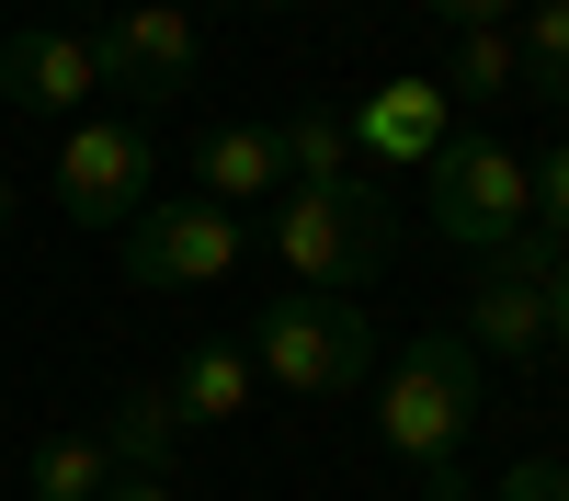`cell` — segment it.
Returning <instances> with one entry per match:
<instances>
[{"instance_id":"5","label":"cell","mask_w":569,"mask_h":501,"mask_svg":"<svg viewBox=\"0 0 569 501\" xmlns=\"http://www.w3.org/2000/svg\"><path fill=\"white\" fill-rule=\"evenodd\" d=\"M114 240H126V285L206 297V285H228V273L251 262V217L217 206V194H160V206H137Z\"/></svg>"},{"instance_id":"9","label":"cell","mask_w":569,"mask_h":501,"mask_svg":"<svg viewBox=\"0 0 569 501\" xmlns=\"http://www.w3.org/2000/svg\"><path fill=\"white\" fill-rule=\"evenodd\" d=\"M91 91H103V69H91V34L69 23H23V34H0V103H23V114H91Z\"/></svg>"},{"instance_id":"19","label":"cell","mask_w":569,"mask_h":501,"mask_svg":"<svg viewBox=\"0 0 569 501\" xmlns=\"http://www.w3.org/2000/svg\"><path fill=\"white\" fill-rule=\"evenodd\" d=\"M490 501H569V468H558V455H525V468H512Z\"/></svg>"},{"instance_id":"23","label":"cell","mask_w":569,"mask_h":501,"mask_svg":"<svg viewBox=\"0 0 569 501\" xmlns=\"http://www.w3.org/2000/svg\"><path fill=\"white\" fill-rule=\"evenodd\" d=\"M251 12H308V0H251Z\"/></svg>"},{"instance_id":"3","label":"cell","mask_w":569,"mask_h":501,"mask_svg":"<svg viewBox=\"0 0 569 501\" xmlns=\"http://www.w3.org/2000/svg\"><path fill=\"white\" fill-rule=\"evenodd\" d=\"M467 422H479V342L467 331H421L388 377H376V433H388V455L421 479V468H456Z\"/></svg>"},{"instance_id":"18","label":"cell","mask_w":569,"mask_h":501,"mask_svg":"<svg viewBox=\"0 0 569 501\" xmlns=\"http://www.w3.org/2000/svg\"><path fill=\"white\" fill-rule=\"evenodd\" d=\"M421 12H433L445 34H501L512 12H525V0H421Z\"/></svg>"},{"instance_id":"7","label":"cell","mask_w":569,"mask_h":501,"mask_svg":"<svg viewBox=\"0 0 569 501\" xmlns=\"http://www.w3.org/2000/svg\"><path fill=\"white\" fill-rule=\"evenodd\" d=\"M91 69H103L114 114H160V103H182V91H194V69H206L194 12H182V0H137V12L91 23Z\"/></svg>"},{"instance_id":"17","label":"cell","mask_w":569,"mask_h":501,"mask_svg":"<svg viewBox=\"0 0 569 501\" xmlns=\"http://www.w3.org/2000/svg\"><path fill=\"white\" fill-rule=\"evenodd\" d=\"M536 228H547V240H569V137L536 160Z\"/></svg>"},{"instance_id":"16","label":"cell","mask_w":569,"mask_h":501,"mask_svg":"<svg viewBox=\"0 0 569 501\" xmlns=\"http://www.w3.org/2000/svg\"><path fill=\"white\" fill-rule=\"evenodd\" d=\"M512 91H525V46H512V34H456L445 103H512Z\"/></svg>"},{"instance_id":"4","label":"cell","mask_w":569,"mask_h":501,"mask_svg":"<svg viewBox=\"0 0 569 501\" xmlns=\"http://www.w3.org/2000/svg\"><path fill=\"white\" fill-rule=\"evenodd\" d=\"M421 194H433V228H445L456 251L490 262V251H512V240L536 228V160L501 149L490 126H456L445 149L421 160Z\"/></svg>"},{"instance_id":"10","label":"cell","mask_w":569,"mask_h":501,"mask_svg":"<svg viewBox=\"0 0 569 501\" xmlns=\"http://www.w3.org/2000/svg\"><path fill=\"white\" fill-rule=\"evenodd\" d=\"M342 126H353V160H433L456 137V103H445V80L399 69V80H376L365 114H342Z\"/></svg>"},{"instance_id":"11","label":"cell","mask_w":569,"mask_h":501,"mask_svg":"<svg viewBox=\"0 0 569 501\" xmlns=\"http://www.w3.org/2000/svg\"><path fill=\"white\" fill-rule=\"evenodd\" d=\"M182 410H171V388H126L103 422H91V444L114 455V479H171V455H182Z\"/></svg>"},{"instance_id":"22","label":"cell","mask_w":569,"mask_h":501,"mask_svg":"<svg viewBox=\"0 0 569 501\" xmlns=\"http://www.w3.org/2000/svg\"><path fill=\"white\" fill-rule=\"evenodd\" d=\"M103 501H182V490H171V479H114Z\"/></svg>"},{"instance_id":"2","label":"cell","mask_w":569,"mask_h":501,"mask_svg":"<svg viewBox=\"0 0 569 501\" xmlns=\"http://www.w3.org/2000/svg\"><path fill=\"white\" fill-rule=\"evenodd\" d=\"M251 364H262V388H284V399H353L376 377V319L353 297L284 285V297L251 308Z\"/></svg>"},{"instance_id":"6","label":"cell","mask_w":569,"mask_h":501,"mask_svg":"<svg viewBox=\"0 0 569 501\" xmlns=\"http://www.w3.org/2000/svg\"><path fill=\"white\" fill-rule=\"evenodd\" d=\"M58 206H69V228H126L137 206H160L149 114H69L58 126Z\"/></svg>"},{"instance_id":"12","label":"cell","mask_w":569,"mask_h":501,"mask_svg":"<svg viewBox=\"0 0 569 501\" xmlns=\"http://www.w3.org/2000/svg\"><path fill=\"white\" fill-rule=\"evenodd\" d=\"M194 182H206L217 206L262 217V206L284 194V149H273V126H217V137H194Z\"/></svg>"},{"instance_id":"15","label":"cell","mask_w":569,"mask_h":501,"mask_svg":"<svg viewBox=\"0 0 569 501\" xmlns=\"http://www.w3.org/2000/svg\"><path fill=\"white\" fill-rule=\"evenodd\" d=\"M23 490H34V501H103V490H114V455L91 444V433H34Z\"/></svg>"},{"instance_id":"13","label":"cell","mask_w":569,"mask_h":501,"mask_svg":"<svg viewBox=\"0 0 569 501\" xmlns=\"http://www.w3.org/2000/svg\"><path fill=\"white\" fill-rule=\"evenodd\" d=\"M251 377H262L251 342H194V353L171 364V410H182V422H240V410H251Z\"/></svg>"},{"instance_id":"21","label":"cell","mask_w":569,"mask_h":501,"mask_svg":"<svg viewBox=\"0 0 569 501\" xmlns=\"http://www.w3.org/2000/svg\"><path fill=\"white\" fill-rule=\"evenodd\" d=\"M421 501H479V490H467V468H421Z\"/></svg>"},{"instance_id":"20","label":"cell","mask_w":569,"mask_h":501,"mask_svg":"<svg viewBox=\"0 0 569 501\" xmlns=\"http://www.w3.org/2000/svg\"><path fill=\"white\" fill-rule=\"evenodd\" d=\"M547 342L569 353V240H558V262H547Z\"/></svg>"},{"instance_id":"14","label":"cell","mask_w":569,"mask_h":501,"mask_svg":"<svg viewBox=\"0 0 569 501\" xmlns=\"http://www.w3.org/2000/svg\"><path fill=\"white\" fill-rule=\"evenodd\" d=\"M273 149H284V182H308V194H342V182L365 171V160H353V126L330 114V103L284 114V126H273Z\"/></svg>"},{"instance_id":"1","label":"cell","mask_w":569,"mask_h":501,"mask_svg":"<svg viewBox=\"0 0 569 501\" xmlns=\"http://www.w3.org/2000/svg\"><path fill=\"white\" fill-rule=\"evenodd\" d=\"M262 240L284 251V273H297V285L353 297L365 273H388V251H399V206H388V182H376V171H353L342 194L284 182V194L262 206Z\"/></svg>"},{"instance_id":"24","label":"cell","mask_w":569,"mask_h":501,"mask_svg":"<svg viewBox=\"0 0 569 501\" xmlns=\"http://www.w3.org/2000/svg\"><path fill=\"white\" fill-rule=\"evenodd\" d=\"M0 228H12V171H0Z\"/></svg>"},{"instance_id":"8","label":"cell","mask_w":569,"mask_h":501,"mask_svg":"<svg viewBox=\"0 0 569 501\" xmlns=\"http://www.w3.org/2000/svg\"><path fill=\"white\" fill-rule=\"evenodd\" d=\"M547 262H558L547 228H525L512 251L479 262V285H467V342L479 353H536L547 342Z\"/></svg>"}]
</instances>
